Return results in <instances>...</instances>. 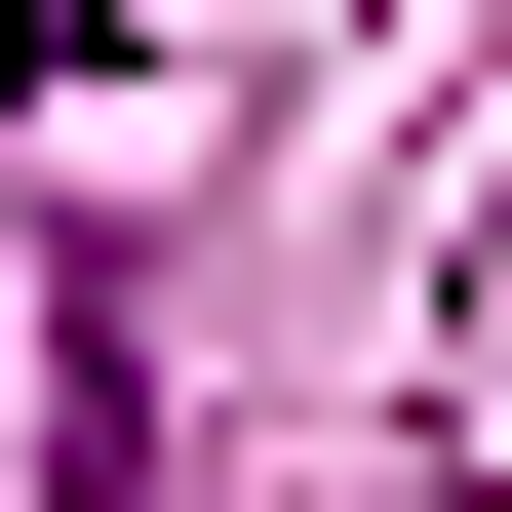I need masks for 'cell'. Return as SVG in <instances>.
Here are the masks:
<instances>
[{"mask_svg":"<svg viewBox=\"0 0 512 512\" xmlns=\"http://www.w3.org/2000/svg\"><path fill=\"white\" fill-rule=\"evenodd\" d=\"M0 79H79V0H0Z\"/></svg>","mask_w":512,"mask_h":512,"instance_id":"cell-1","label":"cell"}]
</instances>
